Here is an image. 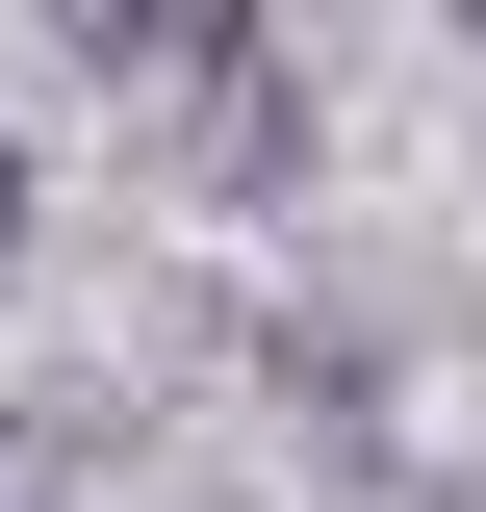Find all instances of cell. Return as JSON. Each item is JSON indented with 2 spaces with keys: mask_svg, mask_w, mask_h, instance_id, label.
Returning a JSON list of instances; mask_svg holds the SVG:
<instances>
[{
  "mask_svg": "<svg viewBox=\"0 0 486 512\" xmlns=\"http://www.w3.org/2000/svg\"><path fill=\"white\" fill-rule=\"evenodd\" d=\"M0 231H26V180H0Z\"/></svg>",
  "mask_w": 486,
  "mask_h": 512,
  "instance_id": "obj_1",
  "label": "cell"
}]
</instances>
